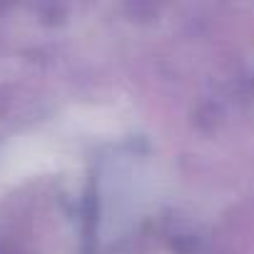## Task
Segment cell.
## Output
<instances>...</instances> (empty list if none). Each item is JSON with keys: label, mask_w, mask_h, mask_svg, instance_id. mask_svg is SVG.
I'll return each mask as SVG.
<instances>
[{"label": "cell", "mask_w": 254, "mask_h": 254, "mask_svg": "<svg viewBox=\"0 0 254 254\" xmlns=\"http://www.w3.org/2000/svg\"><path fill=\"white\" fill-rule=\"evenodd\" d=\"M67 152L63 142L53 135L18 137L0 152V177H25L48 170H58Z\"/></svg>", "instance_id": "6da1fadb"}]
</instances>
